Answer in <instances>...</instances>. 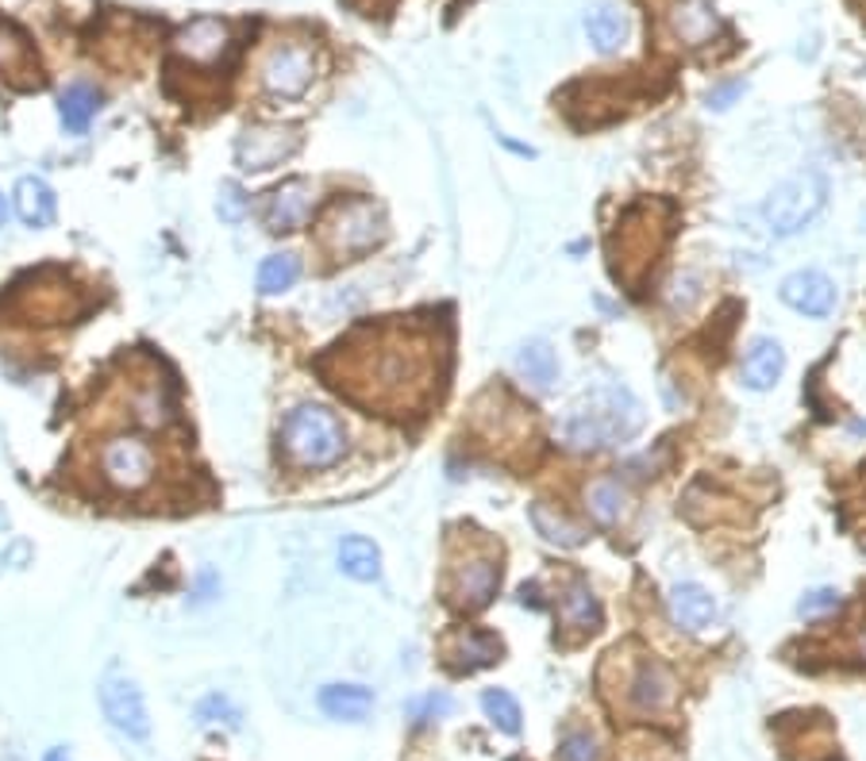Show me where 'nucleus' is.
I'll list each match as a JSON object with an SVG mask.
<instances>
[{"label": "nucleus", "mask_w": 866, "mask_h": 761, "mask_svg": "<svg viewBox=\"0 0 866 761\" xmlns=\"http://www.w3.org/2000/svg\"><path fill=\"white\" fill-rule=\"evenodd\" d=\"M528 519H532V527H536L539 534H544L547 542H555V546H582L585 542V531L578 523H570L567 516H562L559 508H551L547 500H536V504H528Z\"/></svg>", "instance_id": "obj_28"}, {"label": "nucleus", "mask_w": 866, "mask_h": 761, "mask_svg": "<svg viewBox=\"0 0 866 761\" xmlns=\"http://www.w3.org/2000/svg\"><path fill=\"white\" fill-rule=\"evenodd\" d=\"M674 700H677V681L662 661L647 658L643 666L631 673L628 704L636 715H659V712H666V707H674Z\"/></svg>", "instance_id": "obj_15"}, {"label": "nucleus", "mask_w": 866, "mask_h": 761, "mask_svg": "<svg viewBox=\"0 0 866 761\" xmlns=\"http://www.w3.org/2000/svg\"><path fill=\"white\" fill-rule=\"evenodd\" d=\"M300 147V135L297 127H285V124H251L236 142V162L251 173L262 170H274L282 165L293 150Z\"/></svg>", "instance_id": "obj_9"}, {"label": "nucleus", "mask_w": 866, "mask_h": 761, "mask_svg": "<svg viewBox=\"0 0 866 761\" xmlns=\"http://www.w3.org/2000/svg\"><path fill=\"white\" fill-rule=\"evenodd\" d=\"M670 620L682 631H705L717 620V600L709 597V589H702V585L693 581L674 585L670 589Z\"/></svg>", "instance_id": "obj_21"}, {"label": "nucleus", "mask_w": 866, "mask_h": 761, "mask_svg": "<svg viewBox=\"0 0 866 761\" xmlns=\"http://www.w3.org/2000/svg\"><path fill=\"white\" fill-rule=\"evenodd\" d=\"M0 81H9L12 89H39L43 70L35 47L20 27L0 20Z\"/></svg>", "instance_id": "obj_14"}, {"label": "nucleus", "mask_w": 866, "mask_h": 761, "mask_svg": "<svg viewBox=\"0 0 866 761\" xmlns=\"http://www.w3.org/2000/svg\"><path fill=\"white\" fill-rule=\"evenodd\" d=\"M628 16L620 9H613V4H593L585 12V35H590V43L601 55H616L628 43Z\"/></svg>", "instance_id": "obj_22"}, {"label": "nucleus", "mask_w": 866, "mask_h": 761, "mask_svg": "<svg viewBox=\"0 0 866 761\" xmlns=\"http://www.w3.org/2000/svg\"><path fill=\"white\" fill-rule=\"evenodd\" d=\"M851 431H855V435H866V424H863V419H855V424H851Z\"/></svg>", "instance_id": "obj_42"}, {"label": "nucleus", "mask_w": 866, "mask_h": 761, "mask_svg": "<svg viewBox=\"0 0 866 761\" xmlns=\"http://www.w3.org/2000/svg\"><path fill=\"white\" fill-rule=\"evenodd\" d=\"M320 707L331 719L358 723L374 712V692L363 684H328V689H320Z\"/></svg>", "instance_id": "obj_23"}, {"label": "nucleus", "mask_w": 866, "mask_h": 761, "mask_svg": "<svg viewBox=\"0 0 866 761\" xmlns=\"http://www.w3.org/2000/svg\"><path fill=\"white\" fill-rule=\"evenodd\" d=\"M786 373V350H782L778 338H755L748 346V358H743V385L755 389V393H766L774 389Z\"/></svg>", "instance_id": "obj_18"}, {"label": "nucleus", "mask_w": 866, "mask_h": 761, "mask_svg": "<svg viewBox=\"0 0 866 761\" xmlns=\"http://www.w3.org/2000/svg\"><path fill=\"white\" fill-rule=\"evenodd\" d=\"M285 454L305 470H323L335 465L346 450V431L335 419V412L320 408V404H300L297 412H289L282 427Z\"/></svg>", "instance_id": "obj_3"}, {"label": "nucleus", "mask_w": 866, "mask_h": 761, "mask_svg": "<svg viewBox=\"0 0 866 761\" xmlns=\"http://www.w3.org/2000/svg\"><path fill=\"white\" fill-rule=\"evenodd\" d=\"M782 300H786L794 312L812 315V320H824L835 308V285L832 277H824L820 269H797L782 281Z\"/></svg>", "instance_id": "obj_16"}, {"label": "nucleus", "mask_w": 866, "mask_h": 761, "mask_svg": "<svg viewBox=\"0 0 866 761\" xmlns=\"http://www.w3.org/2000/svg\"><path fill=\"white\" fill-rule=\"evenodd\" d=\"M339 569L355 581H378L381 577V550L363 534H346L339 542Z\"/></svg>", "instance_id": "obj_25"}, {"label": "nucleus", "mask_w": 866, "mask_h": 761, "mask_svg": "<svg viewBox=\"0 0 866 761\" xmlns=\"http://www.w3.org/2000/svg\"><path fill=\"white\" fill-rule=\"evenodd\" d=\"M96 108H101V96H96L93 85H70L62 93V124H66V131L81 135L89 127V119L96 116Z\"/></svg>", "instance_id": "obj_31"}, {"label": "nucleus", "mask_w": 866, "mask_h": 761, "mask_svg": "<svg viewBox=\"0 0 866 761\" xmlns=\"http://www.w3.org/2000/svg\"><path fill=\"white\" fill-rule=\"evenodd\" d=\"M312 208H316L312 181H308V177H289V181H282L274 193H270L262 220H266V231H274V235H289V231L305 228L308 216H312Z\"/></svg>", "instance_id": "obj_11"}, {"label": "nucleus", "mask_w": 866, "mask_h": 761, "mask_svg": "<svg viewBox=\"0 0 866 761\" xmlns=\"http://www.w3.org/2000/svg\"><path fill=\"white\" fill-rule=\"evenodd\" d=\"M481 707H486V715L493 719V727H501L504 735H520V704L509 696L504 689H489L486 696H481Z\"/></svg>", "instance_id": "obj_32"}, {"label": "nucleus", "mask_w": 866, "mask_h": 761, "mask_svg": "<svg viewBox=\"0 0 866 761\" xmlns=\"http://www.w3.org/2000/svg\"><path fill=\"white\" fill-rule=\"evenodd\" d=\"M197 723L201 727H213V723H224V727H239V707L231 704L228 696L213 692L197 704Z\"/></svg>", "instance_id": "obj_34"}, {"label": "nucleus", "mask_w": 866, "mask_h": 761, "mask_svg": "<svg viewBox=\"0 0 866 761\" xmlns=\"http://www.w3.org/2000/svg\"><path fill=\"white\" fill-rule=\"evenodd\" d=\"M639 427H643V404L624 385H597L570 412L562 431H567V439L574 447L593 450V447L628 442L631 435H639Z\"/></svg>", "instance_id": "obj_2"}, {"label": "nucleus", "mask_w": 866, "mask_h": 761, "mask_svg": "<svg viewBox=\"0 0 866 761\" xmlns=\"http://www.w3.org/2000/svg\"><path fill=\"white\" fill-rule=\"evenodd\" d=\"M16 216L27 228H47L55 220V188L43 177H20L16 185Z\"/></svg>", "instance_id": "obj_24"}, {"label": "nucleus", "mask_w": 866, "mask_h": 761, "mask_svg": "<svg viewBox=\"0 0 866 761\" xmlns=\"http://www.w3.org/2000/svg\"><path fill=\"white\" fill-rule=\"evenodd\" d=\"M366 346H335L343 358L335 389L371 408H386L389 416L428 404L435 385V346L428 335L404 327L366 331Z\"/></svg>", "instance_id": "obj_1"}, {"label": "nucleus", "mask_w": 866, "mask_h": 761, "mask_svg": "<svg viewBox=\"0 0 866 761\" xmlns=\"http://www.w3.org/2000/svg\"><path fill=\"white\" fill-rule=\"evenodd\" d=\"M47 761H70V758H66L62 750H50V753H47Z\"/></svg>", "instance_id": "obj_41"}, {"label": "nucleus", "mask_w": 866, "mask_h": 761, "mask_svg": "<svg viewBox=\"0 0 866 761\" xmlns=\"http://www.w3.org/2000/svg\"><path fill=\"white\" fill-rule=\"evenodd\" d=\"M559 758L562 761H601V746L590 730H570L559 746Z\"/></svg>", "instance_id": "obj_36"}, {"label": "nucleus", "mask_w": 866, "mask_h": 761, "mask_svg": "<svg viewBox=\"0 0 866 761\" xmlns=\"http://www.w3.org/2000/svg\"><path fill=\"white\" fill-rule=\"evenodd\" d=\"M300 277V258L297 254H270L266 262L259 266V292L262 297H277V292L293 289Z\"/></svg>", "instance_id": "obj_30"}, {"label": "nucleus", "mask_w": 866, "mask_h": 761, "mask_svg": "<svg viewBox=\"0 0 866 761\" xmlns=\"http://www.w3.org/2000/svg\"><path fill=\"white\" fill-rule=\"evenodd\" d=\"M559 620L570 631H597L601 627V604L585 581H574L559 600Z\"/></svg>", "instance_id": "obj_27"}, {"label": "nucleus", "mask_w": 866, "mask_h": 761, "mask_svg": "<svg viewBox=\"0 0 866 761\" xmlns=\"http://www.w3.org/2000/svg\"><path fill=\"white\" fill-rule=\"evenodd\" d=\"M451 712H455V700H451L447 692H428V696H417L409 704V719L417 723V727L443 719V715H451Z\"/></svg>", "instance_id": "obj_33"}, {"label": "nucleus", "mask_w": 866, "mask_h": 761, "mask_svg": "<svg viewBox=\"0 0 866 761\" xmlns=\"http://www.w3.org/2000/svg\"><path fill=\"white\" fill-rule=\"evenodd\" d=\"M828 200V181L820 170H801L789 181H782L771 197L763 200V220L774 235H797L820 216Z\"/></svg>", "instance_id": "obj_5"}, {"label": "nucleus", "mask_w": 866, "mask_h": 761, "mask_svg": "<svg viewBox=\"0 0 866 761\" xmlns=\"http://www.w3.org/2000/svg\"><path fill=\"white\" fill-rule=\"evenodd\" d=\"M101 707H104V719H109L116 730H124L127 738H147L150 735L143 692L135 689L127 677H109V681L101 684Z\"/></svg>", "instance_id": "obj_12"}, {"label": "nucleus", "mask_w": 866, "mask_h": 761, "mask_svg": "<svg viewBox=\"0 0 866 761\" xmlns=\"http://www.w3.org/2000/svg\"><path fill=\"white\" fill-rule=\"evenodd\" d=\"M0 223H4V197H0Z\"/></svg>", "instance_id": "obj_44"}, {"label": "nucleus", "mask_w": 866, "mask_h": 761, "mask_svg": "<svg viewBox=\"0 0 866 761\" xmlns=\"http://www.w3.org/2000/svg\"><path fill=\"white\" fill-rule=\"evenodd\" d=\"M78 292H73V285L58 281V285H43V281H32V285H20L16 289V308L20 315H27V320H39V323H58V320H70L73 312H78Z\"/></svg>", "instance_id": "obj_17"}, {"label": "nucleus", "mask_w": 866, "mask_h": 761, "mask_svg": "<svg viewBox=\"0 0 866 761\" xmlns=\"http://www.w3.org/2000/svg\"><path fill=\"white\" fill-rule=\"evenodd\" d=\"M516 373L536 389H551L555 377H559V358H555L551 343L544 338H532L516 350Z\"/></svg>", "instance_id": "obj_26"}, {"label": "nucleus", "mask_w": 866, "mask_h": 761, "mask_svg": "<svg viewBox=\"0 0 866 761\" xmlns=\"http://www.w3.org/2000/svg\"><path fill=\"white\" fill-rule=\"evenodd\" d=\"M216 212H220L224 223H239L247 212H251V197H247V193L236 185V181H224V185H220V200H216Z\"/></svg>", "instance_id": "obj_35"}, {"label": "nucleus", "mask_w": 866, "mask_h": 761, "mask_svg": "<svg viewBox=\"0 0 866 761\" xmlns=\"http://www.w3.org/2000/svg\"><path fill=\"white\" fill-rule=\"evenodd\" d=\"M346 9L358 12V16L374 20V16H386L389 9H394V0H343Z\"/></svg>", "instance_id": "obj_38"}, {"label": "nucleus", "mask_w": 866, "mask_h": 761, "mask_svg": "<svg viewBox=\"0 0 866 761\" xmlns=\"http://www.w3.org/2000/svg\"><path fill=\"white\" fill-rule=\"evenodd\" d=\"M443 658L458 669V673H474V669H486L493 661H501V643L493 635H481V631H458L443 643Z\"/></svg>", "instance_id": "obj_20"}, {"label": "nucleus", "mask_w": 866, "mask_h": 761, "mask_svg": "<svg viewBox=\"0 0 866 761\" xmlns=\"http://www.w3.org/2000/svg\"><path fill=\"white\" fill-rule=\"evenodd\" d=\"M259 78H262V85H266V93L293 101V96L305 93V89L312 85V78H316L312 47H308V43H297V39L274 43V47L266 50V58H262Z\"/></svg>", "instance_id": "obj_7"}, {"label": "nucleus", "mask_w": 866, "mask_h": 761, "mask_svg": "<svg viewBox=\"0 0 866 761\" xmlns=\"http://www.w3.org/2000/svg\"><path fill=\"white\" fill-rule=\"evenodd\" d=\"M840 608V592L835 589H809L801 597V604H797V612L805 615V620H817V615H828Z\"/></svg>", "instance_id": "obj_37"}, {"label": "nucleus", "mask_w": 866, "mask_h": 761, "mask_svg": "<svg viewBox=\"0 0 866 761\" xmlns=\"http://www.w3.org/2000/svg\"><path fill=\"white\" fill-rule=\"evenodd\" d=\"M173 50L193 66H216L231 50V27L216 16H197L178 32Z\"/></svg>", "instance_id": "obj_13"}, {"label": "nucleus", "mask_w": 866, "mask_h": 761, "mask_svg": "<svg viewBox=\"0 0 866 761\" xmlns=\"http://www.w3.org/2000/svg\"><path fill=\"white\" fill-rule=\"evenodd\" d=\"M101 470L112 488H119V493H139V488H147L150 477H155V450H150V442L135 439V435L112 439L101 454Z\"/></svg>", "instance_id": "obj_8"}, {"label": "nucleus", "mask_w": 866, "mask_h": 761, "mask_svg": "<svg viewBox=\"0 0 866 761\" xmlns=\"http://www.w3.org/2000/svg\"><path fill=\"white\" fill-rule=\"evenodd\" d=\"M624 761H654L651 753H631V758H624Z\"/></svg>", "instance_id": "obj_43"}, {"label": "nucleus", "mask_w": 866, "mask_h": 761, "mask_svg": "<svg viewBox=\"0 0 866 761\" xmlns=\"http://www.w3.org/2000/svg\"><path fill=\"white\" fill-rule=\"evenodd\" d=\"M740 93H743V81H728V85H717V89H713V93H709V108H720V112H725L728 104H732Z\"/></svg>", "instance_id": "obj_39"}, {"label": "nucleus", "mask_w": 866, "mask_h": 761, "mask_svg": "<svg viewBox=\"0 0 866 761\" xmlns=\"http://www.w3.org/2000/svg\"><path fill=\"white\" fill-rule=\"evenodd\" d=\"M497 585H501V565L497 557H466L451 569V581H447V597L455 608L463 612H481L489 600L497 597Z\"/></svg>", "instance_id": "obj_10"}, {"label": "nucleus", "mask_w": 866, "mask_h": 761, "mask_svg": "<svg viewBox=\"0 0 866 761\" xmlns=\"http://www.w3.org/2000/svg\"><path fill=\"white\" fill-rule=\"evenodd\" d=\"M585 508H590V516L597 519L601 527H616L628 516V493H624L620 481H613V477L593 481V485L585 488Z\"/></svg>", "instance_id": "obj_29"}, {"label": "nucleus", "mask_w": 866, "mask_h": 761, "mask_svg": "<svg viewBox=\"0 0 866 761\" xmlns=\"http://www.w3.org/2000/svg\"><path fill=\"white\" fill-rule=\"evenodd\" d=\"M855 646H858V654L866 658V623H858V631H855Z\"/></svg>", "instance_id": "obj_40"}, {"label": "nucleus", "mask_w": 866, "mask_h": 761, "mask_svg": "<svg viewBox=\"0 0 866 761\" xmlns=\"http://www.w3.org/2000/svg\"><path fill=\"white\" fill-rule=\"evenodd\" d=\"M381 239H386V216H381V208L366 197H351V200H343V205H335L328 223H323V246H328V254L339 262L363 258V254H371Z\"/></svg>", "instance_id": "obj_4"}, {"label": "nucleus", "mask_w": 866, "mask_h": 761, "mask_svg": "<svg viewBox=\"0 0 866 761\" xmlns=\"http://www.w3.org/2000/svg\"><path fill=\"white\" fill-rule=\"evenodd\" d=\"M720 27V16L713 9V0H677L670 12V32L674 39H682L685 47H702L713 39V32Z\"/></svg>", "instance_id": "obj_19"}, {"label": "nucleus", "mask_w": 866, "mask_h": 761, "mask_svg": "<svg viewBox=\"0 0 866 761\" xmlns=\"http://www.w3.org/2000/svg\"><path fill=\"white\" fill-rule=\"evenodd\" d=\"M654 212H659V205L628 208V216L616 223L620 231H616L613 243H608V254H613V274L628 285H639L643 269L651 266L654 254H659L662 235H666V228L651 220Z\"/></svg>", "instance_id": "obj_6"}]
</instances>
